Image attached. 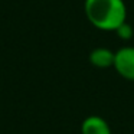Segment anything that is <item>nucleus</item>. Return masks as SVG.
Segmentation results:
<instances>
[{
	"label": "nucleus",
	"instance_id": "f257e3e1",
	"mask_svg": "<svg viewBox=\"0 0 134 134\" xmlns=\"http://www.w3.org/2000/svg\"><path fill=\"white\" fill-rule=\"evenodd\" d=\"M84 13L94 27L104 32H115L127 22L124 0H85Z\"/></svg>",
	"mask_w": 134,
	"mask_h": 134
},
{
	"label": "nucleus",
	"instance_id": "f03ea898",
	"mask_svg": "<svg viewBox=\"0 0 134 134\" xmlns=\"http://www.w3.org/2000/svg\"><path fill=\"white\" fill-rule=\"evenodd\" d=\"M113 68L121 78L134 81V46H122L115 51Z\"/></svg>",
	"mask_w": 134,
	"mask_h": 134
},
{
	"label": "nucleus",
	"instance_id": "7ed1b4c3",
	"mask_svg": "<svg viewBox=\"0 0 134 134\" xmlns=\"http://www.w3.org/2000/svg\"><path fill=\"white\" fill-rule=\"evenodd\" d=\"M81 134H113L105 118L99 115H88L81 124Z\"/></svg>",
	"mask_w": 134,
	"mask_h": 134
},
{
	"label": "nucleus",
	"instance_id": "20e7f679",
	"mask_svg": "<svg viewBox=\"0 0 134 134\" xmlns=\"http://www.w3.org/2000/svg\"><path fill=\"white\" fill-rule=\"evenodd\" d=\"M114 56H115V52L108 48H95L90 53V62L92 66L98 69H107V68H113Z\"/></svg>",
	"mask_w": 134,
	"mask_h": 134
},
{
	"label": "nucleus",
	"instance_id": "39448f33",
	"mask_svg": "<svg viewBox=\"0 0 134 134\" xmlns=\"http://www.w3.org/2000/svg\"><path fill=\"white\" fill-rule=\"evenodd\" d=\"M115 33H117V36H118L120 39H122V41H130V39L133 38V35H134V29H133V26H131L130 23L125 22V23H122L121 26L115 30Z\"/></svg>",
	"mask_w": 134,
	"mask_h": 134
}]
</instances>
